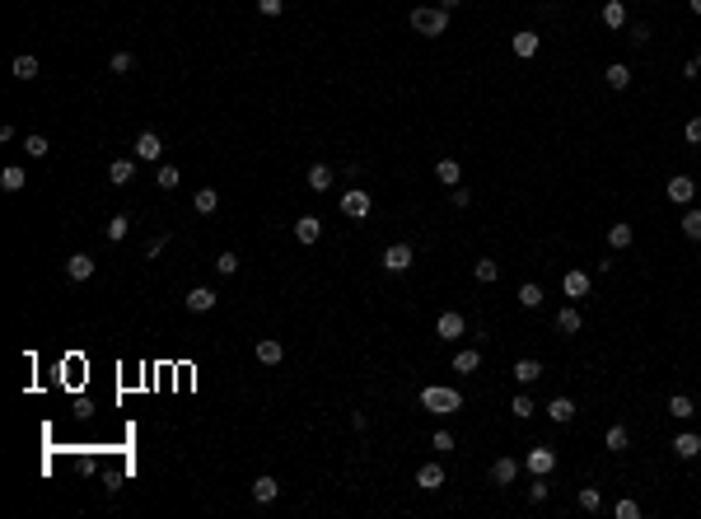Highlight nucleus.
<instances>
[{"label":"nucleus","instance_id":"obj_1","mask_svg":"<svg viewBox=\"0 0 701 519\" xmlns=\"http://www.w3.org/2000/svg\"><path fill=\"white\" fill-rule=\"evenodd\" d=\"M421 407L435 412V417H454L458 407H463V393L449 384H430V388H421Z\"/></svg>","mask_w":701,"mask_h":519},{"label":"nucleus","instance_id":"obj_2","mask_svg":"<svg viewBox=\"0 0 701 519\" xmlns=\"http://www.w3.org/2000/svg\"><path fill=\"white\" fill-rule=\"evenodd\" d=\"M412 28H416L421 38H445L449 10H440V5H416V10H412Z\"/></svg>","mask_w":701,"mask_h":519},{"label":"nucleus","instance_id":"obj_3","mask_svg":"<svg viewBox=\"0 0 701 519\" xmlns=\"http://www.w3.org/2000/svg\"><path fill=\"white\" fill-rule=\"evenodd\" d=\"M523 468H528L533 477H552V468H557V449H552V444H533L528 459H523Z\"/></svg>","mask_w":701,"mask_h":519},{"label":"nucleus","instance_id":"obj_4","mask_svg":"<svg viewBox=\"0 0 701 519\" xmlns=\"http://www.w3.org/2000/svg\"><path fill=\"white\" fill-rule=\"evenodd\" d=\"M369 211H374V202H369L365 187H346V192H342V215H351V220H365Z\"/></svg>","mask_w":701,"mask_h":519},{"label":"nucleus","instance_id":"obj_5","mask_svg":"<svg viewBox=\"0 0 701 519\" xmlns=\"http://www.w3.org/2000/svg\"><path fill=\"white\" fill-rule=\"evenodd\" d=\"M463 332H467V323H463V314H454V309L435 318V337H440V342H458Z\"/></svg>","mask_w":701,"mask_h":519},{"label":"nucleus","instance_id":"obj_6","mask_svg":"<svg viewBox=\"0 0 701 519\" xmlns=\"http://www.w3.org/2000/svg\"><path fill=\"white\" fill-rule=\"evenodd\" d=\"M416 253L412 244H393V248H384V271H412Z\"/></svg>","mask_w":701,"mask_h":519},{"label":"nucleus","instance_id":"obj_7","mask_svg":"<svg viewBox=\"0 0 701 519\" xmlns=\"http://www.w3.org/2000/svg\"><path fill=\"white\" fill-rule=\"evenodd\" d=\"M159 155H164V141H159L155 131H141V136H136V159H145V164H155Z\"/></svg>","mask_w":701,"mask_h":519},{"label":"nucleus","instance_id":"obj_8","mask_svg":"<svg viewBox=\"0 0 701 519\" xmlns=\"http://www.w3.org/2000/svg\"><path fill=\"white\" fill-rule=\"evenodd\" d=\"M692 197H697V182L688 178V173H673L668 178V202H678V206H688Z\"/></svg>","mask_w":701,"mask_h":519},{"label":"nucleus","instance_id":"obj_9","mask_svg":"<svg viewBox=\"0 0 701 519\" xmlns=\"http://www.w3.org/2000/svg\"><path fill=\"white\" fill-rule=\"evenodd\" d=\"M561 290L570 295V300H585L589 295V271H580V267H570L566 276H561Z\"/></svg>","mask_w":701,"mask_h":519},{"label":"nucleus","instance_id":"obj_10","mask_svg":"<svg viewBox=\"0 0 701 519\" xmlns=\"http://www.w3.org/2000/svg\"><path fill=\"white\" fill-rule=\"evenodd\" d=\"M215 300H220V295H215L211 285H192V290H188V309H192V314H211Z\"/></svg>","mask_w":701,"mask_h":519},{"label":"nucleus","instance_id":"obj_11","mask_svg":"<svg viewBox=\"0 0 701 519\" xmlns=\"http://www.w3.org/2000/svg\"><path fill=\"white\" fill-rule=\"evenodd\" d=\"M253 356H257V365H281V361H286V346H281L276 337H262L253 346Z\"/></svg>","mask_w":701,"mask_h":519},{"label":"nucleus","instance_id":"obj_12","mask_svg":"<svg viewBox=\"0 0 701 519\" xmlns=\"http://www.w3.org/2000/svg\"><path fill=\"white\" fill-rule=\"evenodd\" d=\"M281 496V482L271 473H262V477H253V501L257 506H271V501Z\"/></svg>","mask_w":701,"mask_h":519},{"label":"nucleus","instance_id":"obj_13","mask_svg":"<svg viewBox=\"0 0 701 519\" xmlns=\"http://www.w3.org/2000/svg\"><path fill=\"white\" fill-rule=\"evenodd\" d=\"M295 239H300V244H318V239H323V220H318V215H300V220H295Z\"/></svg>","mask_w":701,"mask_h":519},{"label":"nucleus","instance_id":"obj_14","mask_svg":"<svg viewBox=\"0 0 701 519\" xmlns=\"http://www.w3.org/2000/svg\"><path fill=\"white\" fill-rule=\"evenodd\" d=\"M416 486H421V491H440V486H445V468H440V463H421Z\"/></svg>","mask_w":701,"mask_h":519},{"label":"nucleus","instance_id":"obj_15","mask_svg":"<svg viewBox=\"0 0 701 519\" xmlns=\"http://www.w3.org/2000/svg\"><path fill=\"white\" fill-rule=\"evenodd\" d=\"M514 477H519V459H496L491 463V482L496 486H510Z\"/></svg>","mask_w":701,"mask_h":519},{"label":"nucleus","instance_id":"obj_16","mask_svg":"<svg viewBox=\"0 0 701 519\" xmlns=\"http://www.w3.org/2000/svg\"><path fill=\"white\" fill-rule=\"evenodd\" d=\"M66 276H70V281H89V276H94V258H89V253L66 258Z\"/></svg>","mask_w":701,"mask_h":519},{"label":"nucleus","instance_id":"obj_17","mask_svg":"<svg viewBox=\"0 0 701 519\" xmlns=\"http://www.w3.org/2000/svg\"><path fill=\"white\" fill-rule=\"evenodd\" d=\"M673 454H678V459H697L701 454V435H692V430L673 435Z\"/></svg>","mask_w":701,"mask_h":519},{"label":"nucleus","instance_id":"obj_18","mask_svg":"<svg viewBox=\"0 0 701 519\" xmlns=\"http://www.w3.org/2000/svg\"><path fill=\"white\" fill-rule=\"evenodd\" d=\"M603 23L608 28H626V0H603Z\"/></svg>","mask_w":701,"mask_h":519},{"label":"nucleus","instance_id":"obj_19","mask_svg":"<svg viewBox=\"0 0 701 519\" xmlns=\"http://www.w3.org/2000/svg\"><path fill=\"white\" fill-rule=\"evenodd\" d=\"M603 80H608V89H626V84H631V66H626V61H612V66L603 70Z\"/></svg>","mask_w":701,"mask_h":519},{"label":"nucleus","instance_id":"obj_20","mask_svg":"<svg viewBox=\"0 0 701 519\" xmlns=\"http://www.w3.org/2000/svg\"><path fill=\"white\" fill-rule=\"evenodd\" d=\"M435 178L445 182V187H458L463 169H458V159H435Z\"/></svg>","mask_w":701,"mask_h":519},{"label":"nucleus","instance_id":"obj_21","mask_svg":"<svg viewBox=\"0 0 701 519\" xmlns=\"http://www.w3.org/2000/svg\"><path fill=\"white\" fill-rule=\"evenodd\" d=\"M547 417L557 421V426H566V421H575V403H570V398H552V403H547Z\"/></svg>","mask_w":701,"mask_h":519},{"label":"nucleus","instance_id":"obj_22","mask_svg":"<svg viewBox=\"0 0 701 519\" xmlns=\"http://www.w3.org/2000/svg\"><path fill=\"white\" fill-rule=\"evenodd\" d=\"M514 57H519V61L538 57V33H533V28H523V33H514Z\"/></svg>","mask_w":701,"mask_h":519},{"label":"nucleus","instance_id":"obj_23","mask_svg":"<svg viewBox=\"0 0 701 519\" xmlns=\"http://www.w3.org/2000/svg\"><path fill=\"white\" fill-rule=\"evenodd\" d=\"M131 173H136L131 159H112V164H108V182H112V187H126V182H131Z\"/></svg>","mask_w":701,"mask_h":519},{"label":"nucleus","instance_id":"obj_24","mask_svg":"<svg viewBox=\"0 0 701 519\" xmlns=\"http://www.w3.org/2000/svg\"><path fill=\"white\" fill-rule=\"evenodd\" d=\"M668 417H678V421H692V417H697V403H692L688 393H673V398H668Z\"/></svg>","mask_w":701,"mask_h":519},{"label":"nucleus","instance_id":"obj_25","mask_svg":"<svg viewBox=\"0 0 701 519\" xmlns=\"http://www.w3.org/2000/svg\"><path fill=\"white\" fill-rule=\"evenodd\" d=\"M580 327H585V318H580V309H561V314H557V332H561V337H575Z\"/></svg>","mask_w":701,"mask_h":519},{"label":"nucleus","instance_id":"obj_26","mask_svg":"<svg viewBox=\"0 0 701 519\" xmlns=\"http://www.w3.org/2000/svg\"><path fill=\"white\" fill-rule=\"evenodd\" d=\"M514 379H519V384H533V379H543V365H538L533 356H523V361H514Z\"/></svg>","mask_w":701,"mask_h":519},{"label":"nucleus","instance_id":"obj_27","mask_svg":"<svg viewBox=\"0 0 701 519\" xmlns=\"http://www.w3.org/2000/svg\"><path fill=\"white\" fill-rule=\"evenodd\" d=\"M23 182H28V173H23L19 164H10V169L0 173V187H5V192H23Z\"/></svg>","mask_w":701,"mask_h":519},{"label":"nucleus","instance_id":"obj_28","mask_svg":"<svg viewBox=\"0 0 701 519\" xmlns=\"http://www.w3.org/2000/svg\"><path fill=\"white\" fill-rule=\"evenodd\" d=\"M454 370L458 374H477L482 370V351H458V356H454Z\"/></svg>","mask_w":701,"mask_h":519},{"label":"nucleus","instance_id":"obj_29","mask_svg":"<svg viewBox=\"0 0 701 519\" xmlns=\"http://www.w3.org/2000/svg\"><path fill=\"white\" fill-rule=\"evenodd\" d=\"M192 206H197L201 215H215V206H220V192H215V187H201V192L192 197Z\"/></svg>","mask_w":701,"mask_h":519},{"label":"nucleus","instance_id":"obj_30","mask_svg":"<svg viewBox=\"0 0 701 519\" xmlns=\"http://www.w3.org/2000/svg\"><path fill=\"white\" fill-rule=\"evenodd\" d=\"M603 444H608L612 454H626V444H631V435H626V426H608V435H603Z\"/></svg>","mask_w":701,"mask_h":519},{"label":"nucleus","instance_id":"obj_31","mask_svg":"<svg viewBox=\"0 0 701 519\" xmlns=\"http://www.w3.org/2000/svg\"><path fill=\"white\" fill-rule=\"evenodd\" d=\"M309 187L313 192H327V187H332V169H327V164H313L309 169Z\"/></svg>","mask_w":701,"mask_h":519},{"label":"nucleus","instance_id":"obj_32","mask_svg":"<svg viewBox=\"0 0 701 519\" xmlns=\"http://www.w3.org/2000/svg\"><path fill=\"white\" fill-rule=\"evenodd\" d=\"M519 305L523 309H538V305H543V285H538V281H523L519 285Z\"/></svg>","mask_w":701,"mask_h":519},{"label":"nucleus","instance_id":"obj_33","mask_svg":"<svg viewBox=\"0 0 701 519\" xmlns=\"http://www.w3.org/2000/svg\"><path fill=\"white\" fill-rule=\"evenodd\" d=\"M631 239H636L631 225H608V244L612 248H631Z\"/></svg>","mask_w":701,"mask_h":519},{"label":"nucleus","instance_id":"obj_34","mask_svg":"<svg viewBox=\"0 0 701 519\" xmlns=\"http://www.w3.org/2000/svg\"><path fill=\"white\" fill-rule=\"evenodd\" d=\"M126 234H131V215H112V220H108V239H112V244H122Z\"/></svg>","mask_w":701,"mask_h":519},{"label":"nucleus","instance_id":"obj_35","mask_svg":"<svg viewBox=\"0 0 701 519\" xmlns=\"http://www.w3.org/2000/svg\"><path fill=\"white\" fill-rule=\"evenodd\" d=\"M23 150H28V159H47V155H52L47 136H28V141H23Z\"/></svg>","mask_w":701,"mask_h":519},{"label":"nucleus","instance_id":"obj_36","mask_svg":"<svg viewBox=\"0 0 701 519\" xmlns=\"http://www.w3.org/2000/svg\"><path fill=\"white\" fill-rule=\"evenodd\" d=\"M472 271H477V281H482V285H491L496 276H501V267H496L491 258H477V267H472Z\"/></svg>","mask_w":701,"mask_h":519},{"label":"nucleus","instance_id":"obj_37","mask_svg":"<svg viewBox=\"0 0 701 519\" xmlns=\"http://www.w3.org/2000/svg\"><path fill=\"white\" fill-rule=\"evenodd\" d=\"M683 234H688L692 244H701V211H688V215H683Z\"/></svg>","mask_w":701,"mask_h":519},{"label":"nucleus","instance_id":"obj_38","mask_svg":"<svg viewBox=\"0 0 701 519\" xmlns=\"http://www.w3.org/2000/svg\"><path fill=\"white\" fill-rule=\"evenodd\" d=\"M14 75L19 80H38V57H14Z\"/></svg>","mask_w":701,"mask_h":519},{"label":"nucleus","instance_id":"obj_39","mask_svg":"<svg viewBox=\"0 0 701 519\" xmlns=\"http://www.w3.org/2000/svg\"><path fill=\"white\" fill-rule=\"evenodd\" d=\"M612 515H617V519H641V506H636L631 496H622L617 506H612Z\"/></svg>","mask_w":701,"mask_h":519},{"label":"nucleus","instance_id":"obj_40","mask_svg":"<svg viewBox=\"0 0 701 519\" xmlns=\"http://www.w3.org/2000/svg\"><path fill=\"white\" fill-rule=\"evenodd\" d=\"M575 501H580V506H585V510H599V506H603L599 486H580V496H575Z\"/></svg>","mask_w":701,"mask_h":519},{"label":"nucleus","instance_id":"obj_41","mask_svg":"<svg viewBox=\"0 0 701 519\" xmlns=\"http://www.w3.org/2000/svg\"><path fill=\"white\" fill-rule=\"evenodd\" d=\"M155 182H159V187H164V192H168V187H178V169H173V164H159Z\"/></svg>","mask_w":701,"mask_h":519},{"label":"nucleus","instance_id":"obj_42","mask_svg":"<svg viewBox=\"0 0 701 519\" xmlns=\"http://www.w3.org/2000/svg\"><path fill=\"white\" fill-rule=\"evenodd\" d=\"M131 66H136V57H131V52H117V57L108 61V70H112V75H126Z\"/></svg>","mask_w":701,"mask_h":519},{"label":"nucleus","instance_id":"obj_43","mask_svg":"<svg viewBox=\"0 0 701 519\" xmlns=\"http://www.w3.org/2000/svg\"><path fill=\"white\" fill-rule=\"evenodd\" d=\"M215 271H220V276H234V271H239V253H220V258H215Z\"/></svg>","mask_w":701,"mask_h":519},{"label":"nucleus","instance_id":"obj_44","mask_svg":"<svg viewBox=\"0 0 701 519\" xmlns=\"http://www.w3.org/2000/svg\"><path fill=\"white\" fill-rule=\"evenodd\" d=\"M510 412H514L519 421H523V417H533V398H523V393H519V398L510 403Z\"/></svg>","mask_w":701,"mask_h":519},{"label":"nucleus","instance_id":"obj_45","mask_svg":"<svg viewBox=\"0 0 701 519\" xmlns=\"http://www.w3.org/2000/svg\"><path fill=\"white\" fill-rule=\"evenodd\" d=\"M547 491H552V482H547V477H533V486H528V501H547Z\"/></svg>","mask_w":701,"mask_h":519},{"label":"nucleus","instance_id":"obj_46","mask_svg":"<svg viewBox=\"0 0 701 519\" xmlns=\"http://www.w3.org/2000/svg\"><path fill=\"white\" fill-rule=\"evenodd\" d=\"M449 202L463 211V206H472V192H467V187H449Z\"/></svg>","mask_w":701,"mask_h":519},{"label":"nucleus","instance_id":"obj_47","mask_svg":"<svg viewBox=\"0 0 701 519\" xmlns=\"http://www.w3.org/2000/svg\"><path fill=\"white\" fill-rule=\"evenodd\" d=\"M683 136H688V146H701V117H692V122L683 126Z\"/></svg>","mask_w":701,"mask_h":519},{"label":"nucleus","instance_id":"obj_48","mask_svg":"<svg viewBox=\"0 0 701 519\" xmlns=\"http://www.w3.org/2000/svg\"><path fill=\"white\" fill-rule=\"evenodd\" d=\"M435 449H440V454H449V449H454V435H449V430H435Z\"/></svg>","mask_w":701,"mask_h":519},{"label":"nucleus","instance_id":"obj_49","mask_svg":"<svg viewBox=\"0 0 701 519\" xmlns=\"http://www.w3.org/2000/svg\"><path fill=\"white\" fill-rule=\"evenodd\" d=\"M631 43H636V47L650 43V28H646V23H631Z\"/></svg>","mask_w":701,"mask_h":519},{"label":"nucleus","instance_id":"obj_50","mask_svg":"<svg viewBox=\"0 0 701 519\" xmlns=\"http://www.w3.org/2000/svg\"><path fill=\"white\" fill-rule=\"evenodd\" d=\"M257 10H262V14H281V10H286V0H257Z\"/></svg>","mask_w":701,"mask_h":519},{"label":"nucleus","instance_id":"obj_51","mask_svg":"<svg viewBox=\"0 0 701 519\" xmlns=\"http://www.w3.org/2000/svg\"><path fill=\"white\" fill-rule=\"evenodd\" d=\"M458 5H463V0H440V10H458Z\"/></svg>","mask_w":701,"mask_h":519},{"label":"nucleus","instance_id":"obj_52","mask_svg":"<svg viewBox=\"0 0 701 519\" xmlns=\"http://www.w3.org/2000/svg\"><path fill=\"white\" fill-rule=\"evenodd\" d=\"M688 10H692V14H701V0H688Z\"/></svg>","mask_w":701,"mask_h":519}]
</instances>
